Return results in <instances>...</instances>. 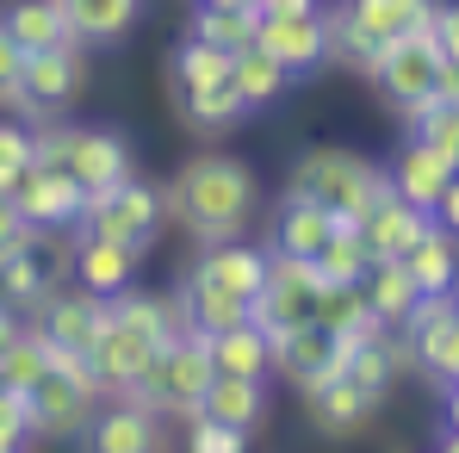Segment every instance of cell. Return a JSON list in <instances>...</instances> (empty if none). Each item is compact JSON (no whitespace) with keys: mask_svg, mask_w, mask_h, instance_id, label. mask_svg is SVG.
I'll return each instance as SVG.
<instances>
[{"mask_svg":"<svg viewBox=\"0 0 459 453\" xmlns=\"http://www.w3.org/2000/svg\"><path fill=\"white\" fill-rule=\"evenodd\" d=\"M161 193H168V218L186 236H199L205 248L212 242H236L248 230V218H255V199H261L248 161H236L224 150H205L193 161H180V174Z\"/></svg>","mask_w":459,"mask_h":453,"instance_id":"cell-1","label":"cell"},{"mask_svg":"<svg viewBox=\"0 0 459 453\" xmlns=\"http://www.w3.org/2000/svg\"><path fill=\"white\" fill-rule=\"evenodd\" d=\"M379 193H385L379 168H373L367 155H354V150H335V144L305 150L299 161H292V174H286V199H310V205H323L335 224H354Z\"/></svg>","mask_w":459,"mask_h":453,"instance_id":"cell-2","label":"cell"},{"mask_svg":"<svg viewBox=\"0 0 459 453\" xmlns=\"http://www.w3.org/2000/svg\"><path fill=\"white\" fill-rule=\"evenodd\" d=\"M161 224H168V193L150 187V180H137V174H125L118 187L87 193L75 236H106V242H125L131 255H150Z\"/></svg>","mask_w":459,"mask_h":453,"instance_id":"cell-3","label":"cell"},{"mask_svg":"<svg viewBox=\"0 0 459 453\" xmlns=\"http://www.w3.org/2000/svg\"><path fill=\"white\" fill-rule=\"evenodd\" d=\"M100 385L87 373V354H69V348H50V367L44 379L25 391V410H31V435L44 441H69L87 429V416L100 410Z\"/></svg>","mask_w":459,"mask_h":453,"instance_id":"cell-4","label":"cell"},{"mask_svg":"<svg viewBox=\"0 0 459 453\" xmlns=\"http://www.w3.org/2000/svg\"><path fill=\"white\" fill-rule=\"evenodd\" d=\"M205 385H212V348H205V335H180V342H161L155 348L150 373L125 391V404H137L150 416H161V410L193 416L199 397H205Z\"/></svg>","mask_w":459,"mask_h":453,"instance_id":"cell-5","label":"cell"},{"mask_svg":"<svg viewBox=\"0 0 459 453\" xmlns=\"http://www.w3.org/2000/svg\"><path fill=\"white\" fill-rule=\"evenodd\" d=\"M316 292H323V274H316L310 255L267 248V286L248 299V323H255L261 335H280V329H292V323H310Z\"/></svg>","mask_w":459,"mask_h":453,"instance_id":"cell-6","label":"cell"},{"mask_svg":"<svg viewBox=\"0 0 459 453\" xmlns=\"http://www.w3.org/2000/svg\"><path fill=\"white\" fill-rule=\"evenodd\" d=\"M267 342H273V373H286L299 391H310V385L348 379V361H354V342L360 335H335V329H323L310 317V323H292V329H280Z\"/></svg>","mask_w":459,"mask_h":453,"instance_id":"cell-7","label":"cell"},{"mask_svg":"<svg viewBox=\"0 0 459 453\" xmlns=\"http://www.w3.org/2000/svg\"><path fill=\"white\" fill-rule=\"evenodd\" d=\"M255 44H261L267 57H280V69L292 81H305L329 63V13H323V6H316V13H261Z\"/></svg>","mask_w":459,"mask_h":453,"instance_id":"cell-8","label":"cell"},{"mask_svg":"<svg viewBox=\"0 0 459 453\" xmlns=\"http://www.w3.org/2000/svg\"><path fill=\"white\" fill-rule=\"evenodd\" d=\"M435 63H441V50L435 44H416V38H397V44H385L379 63H373V87H379V100L391 112H416V106H429L435 100Z\"/></svg>","mask_w":459,"mask_h":453,"instance_id":"cell-9","label":"cell"},{"mask_svg":"<svg viewBox=\"0 0 459 453\" xmlns=\"http://www.w3.org/2000/svg\"><path fill=\"white\" fill-rule=\"evenodd\" d=\"M81 81H87V69H81V44L31 50L25 69H19V100H13V106H19L25 118H56V112L81 93Z\"/></svg>","mask_w":459,"mask_h":453,"instance_id":"cell-10","label":"cell"},{"mask_svg":"<svg viewBox=\"0 0 459 453\" xmlns=\"http://www.w3.org/2000/svg\"><path fill=\"white\" fill-rule=\"evenodd\" d=\"M150 361H155V342H143V335L125 329V323H112V310H106V323H100V335H93V348H87L93 385H100L106 397H125L137 379L150 373Z\"/></svg>","mask_w":459,"mask_h":453,"instance_id":"cell-11","label":"cell"},{"mask_svg":"<svg viewBox=\"0 0 459 453\" xmlns=\"http://www.w3.org/2000/svg\"><path fill=\"white\" fill-rule=\"evenodd\" d=\"M348 25H360L373 44H397V38H416V44H435V19H441V0H342L335 6Z\"/></svg>","mask_w":459,"mask_h":453,"instance_id":"cell-12","label":"cell"},{"mask_svg":"<svg viewBox=\"0 0 459 453\" xmlns=\"http://www.w3.org/2000/svg\"><path fill=\"white\" fill-rule=\"evenodd\" d=\"M63 168L75 174L87 193H100V187H118V180L131 174V144H125V131H112V125H87V131H69Z\"/></svg>","mask_w":459,"mask_h":453,"instance_id":"cell-13","label":"cell"},{"mask_svg":"<svg viewBox=\"0 0 459 453\" xmlns=\"http://www.w3.org/2000/svg\"><path fill=\"white\" fill-rule=\"evenodd\" d=\"M100 323H106V299H93V292H50V299L38 304V335L50 342V348H69V354H87L93 348V335H100Z\"/></svg>","mask_w":459,"mask_h":453,"instance_id":"cell-14","label":"cell"},{"mask_svg":"<svg viewBox=\"0 0 459 453\" xmlns=\"http://www.w3.org/2000/svg\"><path fill=\"white\" fill-rule=\"evenodd\" d=\"M13 205H19V218L31 230H75L81 205H87V187H81L69 168H38L31 187H25Z\"/></svg>","mask_w":459,"mask_h":453,"instance_id":"cell-15","label":"cell"},{"mask_svg":"<svg viewBox=\"0 0 459 453\" xmlns=\"http://www.w3.org/2000/svg\"><path fill=\"white\" fill-rule=\"evenodd\" d=\"M193 286H218V292H236V299H255L267 286V248H248L242 236L236 242H212L193 267H186Z\"/></svg>","mask_w":459,"mask_h":453,"instance_id":"cell-16","label":"cell"},{"mask_svg":"<svg viewBox=\"0 0 459 453\" xmlns=\"http://www.w3.org/2000/svg\"><path fill=\"white\" fill-rule=\"evenodd\" d=\"M354 230H360V242H367V255H403L422 230H429V212H416L410 199H397L391 193V180H385V193L354 218Z\"/></svg>","mask_w":459,"mask_h":453,"instance_id":"cell-17","label":"cell"},{"mask_svg":"<svg viewBox=\"0 0 459 453\" xmlns=\"http://www.w3.org/2000/svg\"><path fill=\"white\" fill-rule=\"evenodd\" d=\"M137 261L125 242H106V236H75V280L81 292L93 299H118L125 286H137Z\"/></svg>","mask_w":459,"mask_h":453,"instance_id":"cell-18","label":"cell"},{"mask_svg":"<svg viewBox=\"0 0 459 453\" xmlns=\"http://www.w3.org/2000/svg\"><path fill=\"white\" fill-rule=\"evenodd\" d=\"M397 261L410 267V280H416L422 299H441V292H454V286H459V236H447L435 218H429V230H422Z\"/></svg>","mask_w":459,"mask_h":453,"instance_id":"cell-19","label":"cell"},{"mask_svg":"<svg viewBox=\"0 0 459 453\" xmlns=\"http://www.w3.org/2000/svg\"><path fill=\"white\" fill-rule=\"evenodd\" d=\"M0 25H6V38H13L25 57H31V50H63V44H75L63 0H6V6H0Z\"/></svg>","mask_w":459,"mask_h":453,"instance_id":"cell-20","label":"cell"},{"mask_svg":"<svg viewBox=\"0 0 459 453\" xmlns=\"http://www.w3.org/2000/svg\"><path fill=\"white\" fill-rule=\"evenodd\" d=\"M81 441H87L81 453H155V448H161L155 416H150V410H137V404H118V410L87 416Z\"/></svg>","mask_w":459,"mask_h":453,"instance_id":"cell-21","label":"cell"},{"mask_svg":"<svg viewBox=\"0 0 459 453\" xmlns=\"http://www.w3.org/2000/svg\"><path fill=\"white\" fill-rule=\"evenodd\" d=\"M199 416L212 423H230V429H255L267 416V379H242V373H212L205 397H199Z\"/></svg>","mask_w":459,"mask_h":453,"instance_id":"cell-22","label":"cell"},{"mask_svg":"<svg viewBox=\"0 0 459 453\" xmlns=\"http://www.w3.org/2000/svg\"><path fill=\"white\" fill-rule=\"evenodd\" d=\"M174 106H180V125L199 131V137H224V131H236L248 118V100L236 93L230 75L212 81V87H193V93H174Z\"/></svg>","mask_w":459,"mask_h":453,"instance_id":"cell-23","label":"cell"},{"mask_svg":"<svg viewBox=\"0 0 459 453\" xmlns=\"http://www.w3.org/2000/svg\"><path fill=\"white\" fill-rule=\"evenodd\" d=\"M305 410H310V423H316L323 435H354V429L379 410V397L360 391L354 379H329V385H310L305 391Z\"/></svg>","mask_w":459,"mask_h":453,"instance_id":"cell-24","label":"cell"},{"mask_svg":"<svg viewBox=\"0 0 459 453\" xmlns=\"http://www.w3.org/2000/svg\"><path fill=\"white\" fill-rule=\"evenodd\" d=\"M354 286L367 292V304H373V317H379L385 329H397V323L416 310V299H422V292H416V280H410V267H403L397 255H373V261H367V274H360Z\"/></svg>","mask_w":459,"mask_h":453,"instance_id":"cell-25","label":"cell"},{"mask_svg":"<svg viewBox=\"0 0 459 453\" xmlns=\"http://www.w3.org/2000/svg\"><path fill=\"white\" fill-rule=\"evenodd\" d=\"M75 44H125L143 19V0H63Z\"/></svg>","mask_w":459,"mask_h":453,"instance_id":"cell-26","label":"cell"},{"mask_svg":"<svg viewBox=\"0 0 459 453\" xmlns=\"http://www.w3.org/2000/svg\"><path fill=\"white\" fill-rule=\"evenodd\" d=\"M385 180H391V193H397V199H410L416 212H435V199H441V187L454 180V168H447V161H435L422 144H403V155L391 161V174H385Z\"/></svg>","mask_w":459,"mask_h":453,"instance_id":"cell-27","label":"cell"},{"mask_svg":"<svg viewBox=\"0 0 459 453\" xmlns=\"http://www.w3.org/2000/svg\"><path fill=\"white\" fill-rule=\"evenodd\" d=\"M205 348H212V373H242V379L273 373V342L255 323H236L224 335H205Z\"/></svg>","mask_w":459,"mask_h":453,"instance_id":"cell-28","label":"cell"},{"mask_svg":"<svg viewBox=\"0 0 459 453\" xmlns=\"http://www.w3.org/2000/svg\"><path fill=\"white\" fill-rule=\"evenodd\" d=\"M230 81H236V93L248 100V112H261V106H273L292 75L280 69V57H267L261 44H242V50H230Z\"/></svg>","mask_w":459,"mask_h":453,"instance_id":"cell-29","label":"cell"},{"mask_svg":"<svg viewBox=\"0 0 459 453\" xmlns=\"http://www.w3.org/2000/svg\"><path fill=\"white\" fill-rule=\"evenodd\" d=\"M329 230H335V218H329L323 205H310V199H280V212H273V242H267V248L316 255V248L329 242Z\"/></svg>","mask_w":459,"mask_h":453,"instance_id":"cell-30","label":"cell"},{"mask_svg":"<svg viewBox=\"0 0 459 453\" xmlns=\"http://www.w3.org/2000/svg\"><path fill=\"white\" fill-rule=\"evenodd\" d=\"M397 342L410 348V361H416L429 379L459 385V310L441 317V323H429V329H416V335H397Z\"/></svg>","mask_w":459,"mask_h":453,"instance_id":"cell-31","label":"cell"},{"mask_svg":"<svg viewBox=\"0 0 459 453\" xmlns=\"http://www.w3.org/2000/svg\"><path fill=\"white\" fill-rule=\"evenodd\" d=\"M180 304H186L193 335H224V329H236V323H248V299L218 292V286H193V280H180Z\"/></svg>","mask_w":459,"mask_h":453,"instance_id":"cell-32","label":"cell"},{"mask_svg":"<svg viewBox=\"0 0 459 453\" xmlns=\"http://www.w3.org/2000/svg\"><path fill=\"white\" fill-rule=\"evenodd\" d=\"M323 329H335V335H379L385 323L373 317V304L360 286H323L316 292V310H310Z\"/></svg>","mask_w":459,"mask_h":453,"instance_id":"cell-33","label":"cell"},{"mask_svg":"<svg viewBox=\"0 0 459 453\" xmlns=\"http://www.w3.org/2000/svg\"><path fill=\"white\" fill-rule=\"evenodd\" d=\"M224 75H230V50L205 44V38H180L174 57H168V81H174V93L212 87V81H224Z\"/></svg>","mask_w":459,"mask_h":453,"instance_id":"cell-34","label":"cell"},{"mask_svg":"<svg viewBox=\"0 0 459 453\" xmlns=\"http://www.w3.org/2000/svg\"><path fill=\"white\" fill-rule=\"evenodd\" d=\"M255 25H261V6H193L186 38H205L218 50H242V44H255Z\"/></svg>","mask_w":459,"mask_h":453,"instance_id":"cell-35","label":"cell"},{"mask_svg":"<svg viewBox=\"0 0 459 453\" xmlns=\"http://www.w3.org/2000/svg\"><path fill=\"white\" fill-rule=\"evenodd\" d=\"M310 261H316L323 286H354V280L367 274L373 255H367V242H360V230H354V224H335V230H329V242H323Z\"/></svg>","mask_w":459,"mask_h":453,"instance_id":"cell-36","label":"cell"},{"mask_svg":"<svg viewBox=\"0 0 459 453\" xmlns=\"http://www.w3.org/2000/svg\"><path fill=\"white\" fill-rule=\"evenodd\" d=\"M44 367H50V342H44L38 329H19V335L0 348V385H6V391H31V385L44 379Z\"/></svg>","mask_w":459,"mask_h":453,"instance_id":"cell-37","label":"cell"},{"mask_svg":"<svg viewBox=\"0 0 459 453\" xmlns=\"http://www.w3.org/2000/svg\"><path fill=\"white\" fill-rule=\"evenodd\" d=\"M0 299L13 304V310H38V304L50 299V286H44V274L25 261V242L13 248V255H0Z\"/></svg>","mask_w":459,"mask_h":453,"instance_id":"cell-38","label":"cell"},{"mask_svg":"<svg viewBox=\"0 0 459 453\" xmlns=\"http://www.w3.org/2000/svg\"><path fill=\"white\" fill-rule=\"evenodd\" d=\"M385 44H373L360 25H348L342 13H329V63H342V69H360V75H373V63H379Z\"/></svg>","mask_w":459,"mask_h":453,"instance_id":"cell-39","label":"cell"},{"mask_svg":"<svg viewBox=\"0 0 459 453\" xmlns=\"http://www.w3.org/2000/svg\"><path fill=\"white\" fill-rule=\"evenodd\" d=\"M186 453H248V435L193 410V423H186Z\"/></svg>","mask_w":459,"mask_h":453,"instance_id":"cell-40","label":"cell"},{"mask_svg":"<svg viewBox=\"0 0 459 453\" xmlns=\"http://www.w3.org/2000/svg\"><path fill=\"white\" fill-rule=\"evenodd\" d=\"M25 441H31L25 391H6V385H0V448H25Z\"/></svg>","mask_w":459,"mask_h":453,"instance_id":"cell-41","label":"cell"},{"mask_svg":"<svg viewBox=\"0 0 459 453\" xmlns=\"http://www.w3.org/2000/svg\"><path fill=\"white\" fill-rule=\"evenodd\" d=\"M25 161H31V125L0 118V168H25Z\"/></svg>","mask_w":459,"mask_h":453,"instance_id":"cell-42","label":"cell"},{"mask_svg":"<svg viewBox=\"0 0 459 453\" xmlns=\"http://www.w3.org/2000/svg\"><path fill=\"white\" fill-rule=\"evenodd\" d=\"M19 69H25V50L6 38V25H0V106H13L19 100Z\"/></svg>","mask_w":459,"mask_h":453,"instance_id":"cell-43","label":"cell"},{"mask_svg":"<svg viewBox=\"0 0 459 453\" xmlns=\"http://www.w3.org/2000/svg\"><path fill=\"white\" fill-rule=\"evenodd\" d=\"M435 50L459 63V0H441V19H435Z\"/></svg>","mask_w":459,"mask_h":453,"instance_id":"cell-44","label":"cell"},{"mask_svg":"<svg viewBox=\"0 0 459 453\" xmlns=\"http://www.w3.org/2000/svg\"><path fill=\"white\" fill-rule=\"evenodd\" d=\"M429 218L447 230V236H459V174L447 180V187H441V199H435V212H429Z\"/></svg>","mask_w":459,"mask_h":453,"instance_id":"cell-45","label":"cell"},{"mask_svg":"<svg viewBox=\"0 0 459 453\" xmlns=\"http://www.w3.org/2000/svg\"><path fill=\"white\" fill-rule=\"evenodd\" d=\"M435 100L459 106V63H454V57H441V63H435Z\"/></svg>","mask_w":459,"mask_h":453,"instance_id":"cell-46","label":"cell"},{"mask_svg":"<svg viewBox=\"0 0 459 453\" xmlns=\"http://www.w3.org/2000/svg\"><path fill=\"white\" fill-rule=\"evenodd\" d=\"M261 13H316V0H255Z\"/></svg>","mask_w":459,"mask_h":453,"instance_id":"cell-47","label":"cell"},{"mask_svg":"<svg viewBox=\"0 0 459 453\" xmlns=\"http://www.w3.org/2000/svg\"><path fill=\"white\" fill-rule=\"evenodd\" d=\"M441 423L459 435V385H447V397H441Z\"/></svg>","mask_w":459,"mask_h":453,"instance_id":"cell-48","label":"cell"},{"mask_svg":"<svg viewBox=\"0 0 459 453\" xmlns=\"http://www.w3.org/2000/svg\"><path fill=\"white\" fill-rule=\"evenodd\" d=\"M13 335H19V310H13V304L0 299V348H6V342H13Z\"/></svg>","mask_w":459,"mask_h":453,"instance_id":"cell-49","label":"cell"},{"mask_svg":"<svg viewBox=\"0 0 459 453\" xmlns=\"http://www.w3.org/2000/svg\"><path fill=\"white\" fill-rule=\"evenodd\" d=\"M435 453H459V435H454V429L441 435V448H435Z\"/></svg>","mask_w":459,"mask_h":453,"instance_id":"cell-50","label":"cell"},{"mask_svg":"<svg viewBox=\"0 0 459 453\" xmlns=\"http://www.w3.org/2000/svg\"><path fill=\"white\" fill-rule=\"evenodd\" d=\"M193 6H255V0H193Z\"/></svg>","mask_w":459,"mask_h":453,"instance_id":"cell-51","label":"cell"},{"mask_svg":"<svg viewBox=\"0 0 459 453\" xmlns=\"http://www.w3.org/2000/svg\"><path fill=\"white\" fill-rule=\"evenodd\" d=\"M0 453H25V448H0Z\"/></svg>","mask_w":459,"mask_h":453,"instance_id":"cell-52","label":"cell"},{"mask_svg":"<svg viewBox=\"0 0 459 453\" xmlns=\"http://www.w3.org/2000/svg\"><path fill=\"white\" fill-rule=\"evenodd\" d=\"M454 310H459V286H454Z\"/></svg>","mask_w":459,"mask_h":453,"instance_id":"cell-53","label":"cell"}]
</instances>
